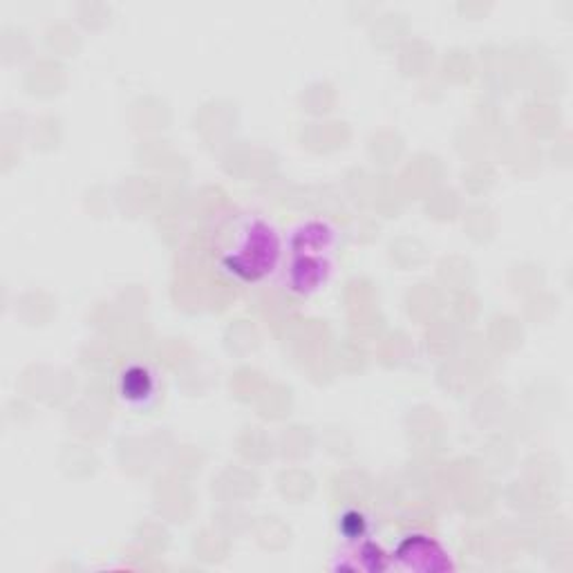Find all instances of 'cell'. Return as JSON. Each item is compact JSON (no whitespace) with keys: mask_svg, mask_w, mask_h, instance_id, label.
Here are the masks:
<instances>
[{"mask_svg":"<svg viewBox=\"0 0 573 573\" xmlns=\"http://www.w3.org/2000/svg\"><path fill=\"white\" fill-rule=\"evenodd\" d=\"M339 531L346 536V540L361 542L367 534V517L361 511H348L339 519Z\"/></svg>","mask_w":573,"mask_h":573,"instance_id":"8992f818","label":"cell"},{"mask_svg":"<svg viewBox=\"0 0 573 573\" xmlns=\"http://www.w3.org/2000/svg\"><path fill=\"white\" fill-rule=\"evenodd\" d=\"M284 243L280 231L262 215H245L222 252V267L237 280L260 282L280 269Z\"/></svg>","mask_w":573,"mask_h":573,"instance_id":"7a4b0ae2","label":"cell"},{"mask_svg":"<svg viewBox=\"0 0 573 573\" xmlns=\"http://www.w3.org/2000/svg\"><path fill=\"white\" fill-rule=\"evenodd\" d=\"M157 390V378L147 365H128L119 376V397L132 408H147Z\"/></svg>","mask_w":573,"mask_h":573,"instance_id":"277c9868","label":"cell"},{"mask_svg":"<svg viewBox=\"0 0 573 573\" xmlns=\"http://www.w3.org/2000/svg\"><path fill=\"white\" fill-rule=\"evenodd\" d=\"M393 564L406 571H446L453 569L448 553L433 538L414 534L399 542Z\"/></svg>","mask_w":573,"mask_h":573,"instance_id":"3957f363","label":"cell"},{"mask_svg":"<svg viewBox=\"0 0 573 573\" xmlns=\"http://www.w3.org/2000/svg\"><path fill=\"white\" fill-rule=\"evenodd\" d=\"M354 562H348L343 569H350V571H386L390 566V560L388 556L384 553V549L376 547L374 542H367V540H361L359 547L354 549Z\"/></svg>","mask_w":573,"mask_h":573,"instance_id":"5b68a950","label":"cell"},{"mask_svg":"<svg viewBox=\"0 0 573 573\" xmlns=\"http://www.w3.org/2000/svg\"><path fill=\"white\" fill-rule=\"evenodd\" d=\"M339 231L327 220L299 222L286 241L284 284L299 296H314L327 284L337 267Z\"/></svg>","mask_w":573,"mask_h":573,"instance_id":"6da1fadb","label":"cell"}]
</instances>
